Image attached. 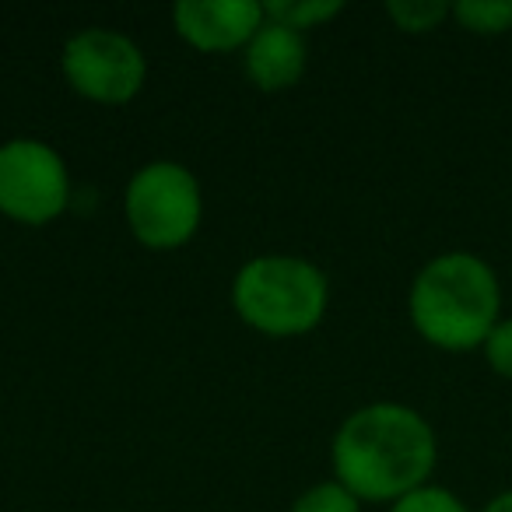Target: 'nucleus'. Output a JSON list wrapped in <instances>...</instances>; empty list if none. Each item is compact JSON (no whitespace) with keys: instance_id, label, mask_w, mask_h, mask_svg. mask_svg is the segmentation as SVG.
I'll return each instance as SVG.
<instances>
[{"instance_id":"nucleus-2","label":"nucleus","mask_w":512,"mask_h":512,"mask_svg":"<svg viewBox=\"0 0 512 512\" xmlns=\"http://www.w3.org/2000/svg\"><path fill=\"white\" fill-rule=\"evenodd\" d=\"M407 316L425 344L449 355L484 348L502 320V281L484 256L446 249L432 256L407 288Z\"/></svg>"},{"instance_id":"nucleus-5","label":"nucleus","mask_w":512,"mask_h":512,"mask_svg":"<svg viewBox=\"0 0 512 512\" xmlns=\"http://www.w3.org/2000/svg\"><path fill=\"white\" fill-rule=\"evenodd\" d=\"M71 204V169L53 144L11 137L0 144V214L29 228L57 221Z\"/></svg>"},{"instance_id":"nucleus-10","label":"nucleus","mask_w":512,"mask_h":512,"mask_svg":"<svg viewBox=\"0 0 512 512\" xmlns=\"http://www.w3.org/2000/svg\"><path fill=\"white\" fill-rule=\"evenodd\" d=\"M453 22L470 36H505L512 32V0H460Z\"/></svg>"},{"instance_id":"nucleus-4","label":"nucleus","mask_w":512,"mask_h":512,"mask_svg":"<svg viewBox=\"0 0 512 512\" xmlns=\"http://www.w3.org/2000/svg\"><path fill=\"white\" fill-rule=\"evenodd\" d=\"M123 218L144 249L169 253L197 235L204 221V190L193 169L172 158H155L130 176L123 190Z\"/></svg>"},{"instance_id":"nucleus-1","label":"nucleus","mask_w":512,"mask_h":512,"mask_svg":"<svg viewBox=\"0 0 512 512\" xmlns=\"http://www.w3.org/2000/svg\"><path fill=\"white\" fill-rule=\"evenodd\" d=\"M439 435L421 411L397 400H376L341 421L330 442V467L362 502H386L432 484Z\"/></svg>"},{"instance_id":"nucleus-7","label":"nucleus","mask_w":512,"mask_h":512,"mask_svg":"<svg viewBox=\"0 0 512 512\" xmlns=\"http://www.w3.org/2000/svg\"><path fill=\"white\" fill-rule=\"evenodd\" d=\"M267 22L256 0H179L172 8L176 36L197 53H235Z\"/></svg>"},{"instance_id":"nucleus-6","label":"nucleus","mask_w":512,"mask_h":512,"mask_svg":"<svg viewBox=\"0 0 512 512\" xmlns=\"http://www.w3.org/2000/svg\"><path fill=\"white\" fill-rule=\"evenodd\" d=\"M60 71L81 99L99 106H127L148 81V57L127 32L92 25L64 43Z\"/></svg>"},{"instance_id":"nucleus-3","label":"nucleus","mask_w":512,"mask_h":512,"mask_svg":"<svg viewBox=\"0 0 512 512\" xmlns=\"http://www.w3.org/2000/svg\"><path fill=\"white\" fill-rule=\"evenodd\" d=\"M232 309L256 334L302 337L327 316L330 278L306 256L260 253L235 271Z\"/></svg>"},{"instance_id":"nucleus-11","label":"nucleus","mask_w":512,"mask_h":512,"mask_svg":"<svg viewBox=\"0 0 512 512\" xmlns=\"http://www.w3.org/2000/svg\"><path fill=\"white\" fill-rule=\"evenodd\" d=\"M386 18L407 36H425L453 18V4H446V0H390Z\"/></svg>"},{"instance_id":"nucleus-15","label":"nucleus","mask_w":512,"mask_h":512,"mask_svg":"<svg viewBox=\"0 0 512 512\" xmlns=\"http://www.w3.org/2000/svg\"><path fill=\"white\" fill-rule=\"evenodd\" d=\"M481 512H512V488L498 491L495 498H488V505H484Z\"/></svg>"},{"instance_id":"nucleus-12","label":"nucleus","mask_w":512,"mask_h":512,"mask_svg":"<svg viewBox=\"0 0 512 512\" xmlns=\"http://www.w3.org/2000/svg\"><path fill=\"white\" fill-rule=\"evenodd\" d=\"M362 505H365L362 498L351 495L341 481L330 477V481H320L302 491L288 512H362Z\"/></svg>"},{"instance_id":"nucleus-8","label":"nucleus","mask_w":512,"mask_h":512,"mask_svg":"<svg viewBox=\"0 0 512 512\" xmlns=\"http://www.w3.org/2000/svg\"><path fill=\"white\" fill-rule=\"evenodd\" d=\"M306 67V36L288 29V25L271 22V18L260 25V32L242 50V71H246L249 85H256L260 92H288L302 81Z\"/></svg>"},{"instance_id":"nucleus-14","label":"nucleus","mask_w":512,"mask_h":512,"mask_svg":"<svg viewBox=\"0 0 512 512\" xmlns=\"http://www.w3.org/2000/svg\"><path fill=\"white\" fill-rule=\"evenodd\" d=\"M484 362H488V369L495 372L498 379H509L512 383V316H502L498 320V327L488 334V341H484Z\"/></svg>"},{"instance_id":"nucleus-9","label":"nucleus","mask_w":512,"mask_h":512,"mask_svg":"<svg viewBox=\"0 0 512 512\" xmlns=\"http://www.w3.org/2000/svg\"><path fill=\"white\" fill-rule=\"evenodd\" d=\"M344 11L341 0H271L264 4V15L278 25H288V29L302 32L306 36L309 29H320V25L334 22Z\"/></svg>"},{"instance_id":"nucleus-13","label":"nucleus","mask_w":512,"mask_h":512,"mask_svg":"<svg viewBox=\"0 0 512 512\" xmlns=\"http://www.w3.org/2000/svg\"><path fill=\"white\" fill-rule=\"evenodd\" d=\"M390 512H470L456 491L442 488V484H421L411 495L397 498L390 505Z\"/></svg>"}]
</instances>
